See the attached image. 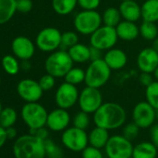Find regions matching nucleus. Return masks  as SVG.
Wrapping results in <instances>:
<instances>
[{
	"label": "nucleus",
	"instance_id": "f257e3e1",
	"mask_svg": "<svg viewBox=\"0 0 158 158\" xmlns=\"http://www.w3.org/2000/svg\"><path fill=\"white\" fill-rule=\"evenodd\" d=\"M92 120L95 126L107 130H114L124 126L127 120V112L119 103L107 102L93 114Z\"/></svg>",
	"mask_w": 158,
	"mask_h": 158
},
{
	"label": "nucleus",
	"instance_id": "f03ea898",
	"mask_svg": "<svg viewBox=\"0 0 158 158\" xmlns=\"http://www.w3.org/2000/svg\"><path fill=\"white\" fill-rule=\"evenodd\" d=\"M15 158H45L44 140L29 133L16 139L12 147Z\"/></svg>",
	"mask_w": 158,
	"mask_h": 158
},
{
	"label": "nucleus",
	"instance_id": "7ed1b4c3",
	"mask_svg": "<svg viewBox=\"0 0 158 158\" xmlns=\"http://www.w3.org/2000/svg\"><path fill=\"white\" fill-rule=\"evenodd\" d=\"M73 61L65 49H58L51 52L45 60L46 73L55 78H64L69 70L73 67Z\"/></svg>",
	"mask_w": 158,
	"mask_h": 158
},
{
	"label": "nucleus",
	"instance_id": "20e7f679",
	"mask_svg": "<svg viewBox=\"0 0 158 158\" xmlns=\"http://www.w3.org/2000/svg\"><path fill=\"white\" fill-rule=\"evenodd\" d=\"M86 71V86L101 89L105 86L111 78L112 70L103 59L90 60Z\"/></svg>",
	"mask_w": 158,
	"mask_h": 158
},
{
	"label": "nucleus",
	"instance_id": "39448f33",
	"mask_svg": "<svg viewBox=\"0 0 158 158\" xmlns=\"http://www.w3.org/2000/svg\"><path fill=\"white\" fill-rule=\"evenodd\" d=\"M73 27L75 32L82 35H91L102 25V14L98 10H81L73 18Z\"/></svg>",
	"mask_w": 158,
	"mask_h": 158
},
{
	"label": "nucleus",
	"instance_id": "423d86ee",
	"mask_svg": "<svg viewBox=\"0 0 158 158\" xmlns=\"http://www.w3.org/2000/svg\"><path fill=\"white\" fill-rule=\"evenodd\" d=\"M48 114V113L47 109L38 102H26L21 111L22 119L29 129H36L46 127Z\"/></svg>",
	"mask_w": 158,
	"mask_h": 158
},
{
	"label": "nucleus",
	"instance_id": "0eeeda50",
	"mask_svg": "<svg viewBox=\"0 0 158 158\" xmlns=\"http://www.w3.org/2000/svg\"><path fill=\"white\" fill-rule=\"evenodd\" d=\"M62 145L74 152H81L89 146V134L84 129L75 127H69L62 131L61 134Z\"/></svg>",
	"mask_w": 158,
	"mask_h": 158
},
{
	"label": "nucleus",
	"instance_id": "6e6552de",
	"mask_svg": "<svg viewBox=\"0 0 158 158\" xmlns=\"http://www.w3.org/2000/svg\"><path fill=\"white\" fill-rule=\"evenodd\" d=\"M89 44L91 47L97 48L102 51H107L116 45L118 35L115 27L102 24L91 35H89Z\"/></svg>",
	"mask_w": 158,
	"mask_h": 158
},
{
	"label": "nucleus",
	"instance_id": "1a4fd4ad",
	"mask_svg": "<svg viewBox=\"0 0 158 158\" xmlns=\"http://www.w3.org/2000/svg\"><path fill=\"white\" fill-rule=\"evenodd\" d=\"M133 144L124 135H113L104 147L108 158H129L132 156Z\"/></svg>",
	"mask_w": 158,
	"mask_h": 158
},
{
	"label": "nucleus",
	"instance_id": "9d476101",
	"mask_svg": "<svg viewBox=\"0 0 158 158\" xmlns=\"http://www.w3.org/2000/svg\"><path fill=\"white\" fill-rule=\"evenodd\" d=\"M103 103V97L100 89L86 86L79 92L77 104L79 109L89 114H93Z\"/></svg>",
	"mask_w": 158,
	"mask_h": 158
},
{
	"label": "nucleus",
	"instance_id": "9b49d317",
	"mask_svg": "<svg viewBox=\"0 0 158 158\" xmlns=\"http://www.w3.org/2000/svg\"><path fill=\"white\" fill-rule=\"evenodd\" d=\"M61 32L55 27L43 28L36 35L35 46L43 52H53L60 48Z\"/></svg>",
	"mask_w": 158,
	"mask_h": 158
},
{
	"label": "nucleus",
	"instance_id": "f8f14e48",
	"mask_svg": "<svg viewBox=\"0 0 158 158\" xmlns=\"http://www.w3.org/2000/svg\"><path fill=\"white\" fill-rule=\"evenodd\" d=\"M157 111L146 101L138 102L132 110V120L139 128H149L154 125Z\"/></svg>",
	"mask_w": 158,
	"mask_h": 158
},
{
	"label": "nucleus",
	"instance_id": "ddd939ff",
	"mask_svg": "<svg viewBox=\"0 0 158 158\" xmlns=\"http://www.w3.org/2000/svg\"><path fill=\"white\" fill-rule=\"evenodd\" d=\"M79 91L77 86L67 82L61 83L55 92V102L59 108L69 110L73 108L78 102Z\"/></svg>",
	"mask_w": 158,
	"mask_h": 158
},
{
	"label": "nucleus",
	"instance_id": "4468645a",
	"mask_svg": "<svg viewBox=\"0 0 158 158\" xmlns=\"http://www.w3.org/2000/svg\"><path fill=\"white\" fill-rule=\"evenodd\" d=\"M16 89L18 95L25 102H36L42 98L44 93L39 82L31 78H25L21 80L18 83Z\"/></svg>",
	"mask_w": 158,
	"mask_h": 158
},
{
	"label": "nucleus",
	"instance_id": "2eb2a0df",
	"mask_svg": "<svg viewBox=\"0 0 158 158\" xmlns=\"http://www.w3.org/2000/svg\"><path fill=\"white\" fill-rule=\"evenodd\" d=\"M72 118L68 110L58 107L48 113L46 127L53 132H62L69 127Z\"/></svg>",
	"mask_w": 158,
	"mask_h": 158
},
{
	"label": "nucleus",
	"instance_id": "dca6fc26",
	"mask_svg": "<svg viewBox=\"0 0 158 158\" xmlns=\"http://www.w3.org/2000/svg\"><path fill=\"white\" fill-rule=\"evenodd\" d=\"M11 49L14 56L22 60H29L35 52V45L27 36L20 35L13 39Z\"/></svg>",
	"mask_w": 158,
	"mask_h": 158
},
{
	"label": "nucleus",
	"instance_id": "f3484780",
	"mask_svg": "<svg viewBox=\"0 0 158 158\" xmlns=\"http://www.w3.org/2000/svg\"><path fill=\"white\" fill-rule=\"evenodd\" d=\"M137 67L140 73H152L158 67V52L152 47L141 49L137 56Z\"/></svg>",
	"mask_w": 158,
	"mask_h": 158
},
{
	"label": "nucleus",
	"instance_id": "a211bd4d",
	"mask_svg": "<svg viewBox=\"0 0 158 158\" xmlns=\"http://www.w3.org/2000/svg\"><path fill=\"white\" fill-rule=\"evenodd\" d=\"M103 60L112 71H119L127 65V55L123 49L113 48L105 51Z\"/></svg>",
	"mask_w": 158,
	"mask_h": 158
},
{
	"label": "nucleus",
	"instance_id": "6ab92c4d",
	"mask_svg": "<svg viewBox=\"0 0 158 158\" xmlns=\"http://www.w3.org/2000/svg\"><path fill=\"white\" fill-rule=\"evenodd\" d=\"M118 9L122 19L125 21L137 23L141 19V6L135 0L121 1Z\"/></svg>",
	"mask_w": 158,
	"mask_h": 158
},
{
	"label": "nucleus",
	"instance_id": "aec40b11",
	"mask_svg": "<svg viewBox=\"0 0 158 158\" xmlns=\"http://www.w3.org/2000/svg\"><path fill=\"white\" fill-rule=\"evenodd\" d=\"M118 38L122 41H133L139 35V27L136 23L122 20L115 27Z\"/></svg>",
	"mask_w": 158,
	"mask_h": 158
},
{
	"label": "nucleus",
	"instance_id": "412c9836",
	"mask_svg": "<svg viewBox=\"0 0 158 158\" xmlns=\"http://www.w3.org/2000/svg\"><path fill=\"white\" fill-rule=\"evenodd\" d=\"M67 51L73 63L82 64L90 61V46L83 43H77L71 47Z\"/></svg>",
	"mask_w": 158,
	"mask_h": 158
},
{
	"label": "nucleus",
	"instance_id": "4be33fe9",
	"mask_svg": "<svg viewBox=\"0 0 158 158\" xmlns=\"http://www.w3.org/2000/svg\"><path fill=\"white\" fill-rule=\"evenodd\" d=\"M109 139V130L95 126V127L92 128L91 131L89 133V145L102 149L106 146Z\"/></svg>",
	"mask_w": 158,
	"mask_h": 158
},
{
	"label": "nucleus",
	"instance_id": "5701e85b",
	"mask_svg": "<svg viewBox=\"0 0 158 158\" xmlns=\"http://www.w3.org/2000/svg\"><path fill=\"white\" fill-rule=\"evenodd\" d=\"M158 148L152 141H142L133 147V158H156Z\"/></svg>",
	"mask_w": 158,
	"mask_h": 158
},
{
	"label": "nucleus",
	"instance_id": "b1692460",
	"mask_svg": "<svg viewBox=\"0 0 158 158\" xmlns=\"http://www.w3.org/2000/svg\"><path fill=\"white\" fill-rule=\"evenodd\" d=\"M142 21L158 23V0H146L141 5Z\"/></svg>",
	"mask_w": 158,
	"mask_h": 158
},
{
	"label": "nucleus",
	"instance_id": "393cba45",
	"mask_svg": "<svg viewBox=\"0 0 158 158\" xmlns=\"http://www.w3.org/2000/svg\"><path fill=\"white\" fill-rule=\"evenodd\" d=\"M51 6L54 12L60 16H67L74 11L77 0H52Z\"/></svg>",
	"mask_w": 158,
	"mask_h": 158
},
{
	"label": "nucleus",
	"instance_id": "a878e982",
	"mask_svg": "<svg viewBox=\"0 0 158 158\" xmlns=\"http://www.w3.org/2000/svg\"><path fill=\"white\" fill-rule=\"evenodd\" d=\"M16 11V0H0V25L9 23Z\"/></svg>",
	"mask_w": 158,
	"mask_h": 158
},
{
	"label": "nucleus",
	"instance_id": "bb28decb",
	"mask_svg": "<svg viewBox=\"0 0 158 158\" xmlns=\"http://www.w3.org/2000/svg\"><path fill=\"white\" fill-rule=\"evenodd\" d=\"M102 24L116 27L118 23L123 20L120 14L119 9L115 7H109L107 8L102 14Z\"/></svg>",
	"mask_w": 158,
	"mask_h": 158
},
{
	"label": "nucleus",
	"instance_id": "cd10ccee",
	"mask_svg": "<svg viewBox=\"0 0 158 158\" xmlns=\"http://www.w3.org/2000/svg\"><path fill=\"white\" fill-rule=\"evenodd\" d=\"M139 27V35L146 41H152L158 36V24L156 23L142 21Z\"/></svg>",
	"mask_w": 158,
	"mask_h": 158
},
{
	"label": "nucleus",
	"instance_id": "c85d7f7f",
	"mask_svg": "<svg viewBox=\"0 0 158 158\" xmlns=\"http://www.w3.org/2000/svg\"><path fill=\"white\" fill-rule=\"evenodd\" d=\"M86 71L80 67H72L64 76V81L74 86L85 83Z\"/></svg>",
	"mask_w": 158,
	"mask_h": 158
},
{
	"label": "nucleus",
	"instance_id": "c756f323",
	"mask_svg": "<svg viewBox=\"0 0 158 158\" xmlns=\"http://www.w3.org/2000/svg\"><path fill=\"white\" fill-rule=\"evenodd\" d=\"M18 114L15 109L11 107L3 108L1 113H0V126L8 128L13 127L17 121Z\"/></svg>",
	"mask_w": 158,
	"mask_h": 158
},
{
	"label": "nucleus",
	"instance_id": "7c9ffc66",
	"mask_svg": "<svg viewBox=\"0 0 158 158\" xmlns=\"http://www.w3.org/2000/svg\"><path fill=\"white\" fill-rule=\"evenodd\" d=\"M2 68L10 75H15L20 72L21 65L18 60V58L12 55H6L2 58L1 60Z\"/></svg>",
	"mask_w": 158,
	"mask_h": 158
},
{
	"label": "nucleus",
	"instance_id": "2f4dec72",
	"mask_svg": "<svg viewBox=\"0 0 158 158\" xmlns=\"http://www.w3.org/2000/svg\"><path fill=\"white\" fill-rule=\"evenodd\" d=\"M145 99L158 112V82L153 81L145 88Z\"/></svg>",
	"mask_w": 158,
	"mask_h": 158
},
{
	"label": "nucleus",
	"instance_id": "473e14b6",
	"mask_svg": "<svg viewBox=\"0 0 158 158\" xmlns=\"http://www.w3.org/2000/svg\"><path fill=\"white\" fill-rule=\"evenodd\" d=\"M72 124L75 127H78V128H80V129L86 130L89 127V125H90L89 114L80 110L79 112H77L73 115V117L72 118Z\"/></svg>",
	"mask_w": 158,
	"mask_h": 158
},
{
	"label": "nucleus",
	"instance_id": "72a5a7b5",
	"mask_svg": "<svg viewBox=\"0 0 158 158\" xmlns=\"http://www.w3.org/2000/svg\"><path fill=\"white\" fill-rule=\"evenodd\" d=\"M79 43L78 33L74 31H66L61 34V45L60 48L68 50L71 47Z\"/></svg>",
	"mask_w": 158,
	"mask_h": 158
},
{
	"label": "nucleus",
	"instance_id": "f704fd0d",
	"mask_svg": "<svg viewBox=\"0 0 158 158\" xmlns=\"http://www.w3.org/2000/svg\"><path fill=\"white\" fill-rule=\"evenodd\" d=\"M46 157L48 158H62V150L52 139H47L44 140Z\"/></svg>",
	"mask_w": 158,
	"mask_h": 158
},
{
	"label": "nucleus",
	"instance_id": "c9c22d12",
	"mask_svg": "<svg viewBox=\"0 0 158 158\" xmlns=\"http://www.w3.org/2000/svg\"><path fill=\"white\" fill-rule=\"evenodd\" d=\"M38 82H39L40 87L42 88V89H43L44 91H49V90H51V89L55 87V84H56V78H55L53 75H51V74L46 73L44 75H42V76L40 77V79L38 80Z\"/></svg>",
	"mask_w": 158,
	"mask_h": 158
},
{
	"label": "nucleus",
	"instance_id": "e433bc0d",
	"mask_svg": "<svg viewBox=\"0 0 158 158\" xmlns=\"http://www.w3.org/2000/svg\"><path fill=\"white\" fill-rule=\"evenodd\" d=\"M102 0H77V5L83 10H97Z\"/></svg>",
	"mask_w": 158,
	"mask_h": 158
},
{
	"label": "nucleus",
	"instance_id": "4c0bfd02",
	"mask_svg": "<svg viewBox=\"0 0 158 158\" xmlns=\"http://www.w3.org/2000/svg\"><path fill=\"white\" fill-rule=\"evenodd\" d=\"M139 129H140V128H139L134 122H131V123L127 124V125L124 127L123 135H124L127 139H128L129 140H132V139H134L138 136V134H139Z\"/></svg>",
	"mask_w": 158,
	"mask_h": 158
},
{
	"label": "nucleus",
	"instance_id": "58836bf2",
	"mask_svg": "<svg viewBox=\"0 0 158 158\" xmlns=\"http://www.w3.org/2000/svg\"><path fill=\"white\" fill-rule=\"evenodd\" d=\"M81 154H82V158H104L101 149L93 147L91 145L86 147L81 152Z\"/></svg>",
	"mask_w": 158,
	"mask_h": 158
},
{
	"label": "nucleus",
	"instance_id": "ea45409f",
	"mask_svg": "<svg viewBox=\"0 0 158 158\" xmlns=\"http://www.w3.org/2000/svg\"><path fill=\"white\" fill-rule=\"evenodd\" d=\"M33 1L32 0H16L17 11L22 13H28L33 10Z\"/></svg>",
	"mask_w": 158,
	"mask_h": 158
},
{
	"label": "nucleus",
	"instance_id": "a19ab883",
	"mask_svg": "<svg viewBox=\"0 0 158 158\" xmlns=\"http://www.w3.org/2000/svg\"><path fill=\"white\" fill-rule=\"evenodd\" d=\"M154 81V78L152 73H140L139 75V82L141 86L143 87H148L150 84H152Z\"/></svg>",
	"mask_w": 158,
	"mask_h": 158
},
{
	"label": "nucleus",
	"instance_id": "79ce46f5",
	"mask_svg": "<svg viewBox=\"0 0 158 158\" xmlns=\"http://www.w3.org/2000/svg\"><path fill=\"white\" fill-rule=\"evenodd\" d=\"M30 130V133L38 137L39 139L45 140L48 138V128L47 127H39V128H36V129H29Z\"/></svg>",
	"mask_w": 158,
	"mask_h": 158
},
{
	"label": "nucleus",
	"instance_id": "37998d69",
	"mask_svg": "<svg viewBox=\"0 0 158 158\" xmlns=\"http://www.w3.org/2000/svg\"><path fill=\"white\" fill-rule=\"evenodd\" d=\"M104 51L97 48H94V47H91L90 46V60H100V59H103V53Z\"/></svg>",
	"mask_w": 158,
	"mask_h": 158
},
{
	"label": "nucleus",
	"instance_id": "c03bdc74",
	"mask_svg": "<svg viewBox=\"0 0 158 158\" xmlns=\"http://www.w3.org/2000/svg\"><path fill=\"white\" fill-rule=\"evenodd\" d=\"M150 136H151V141L158 148V124L151 127Z\"/></svg>",
	"mask_w": 158,
	"mask_h": 158
},
{
	"label": "nucleus",
	"instance_id": "a18cd8bd",
	"mask_svg": "<svg viewBox=\"0 0 158 158\" xmlns=\"http://www.w3.org/2000/svg\"><path fill=\"white\" fill-rule=\"evenodd\" d=\"M7 140H8V137H7L6 128L0 126V149L5 145Z\"/></svg>",
	"mask_w": 158,
	"mask_h": 158
},
{
	"label": "nucleus",
	"instance_id": "49530a36",
	"mask_svg": "<svg viewBox=\"0 0 158 158\" xmlns=\"http://www.w3.org/2000/svg\"><path fill=\"white\" fill-rule=\"evenodd\" d=\"M6 132H7L8 139H13L17 137V129L14 127H10L6 128Z\"/></svg>",
	"mask_w": 158,
	"mask_h": 158
},
{
	"label": "nucleus",
	"instance_id": "de8ad7c7",
	"mask_svg": "<svg viewBox=\"0 0 158 158\" xmlns=\"http://www.w3.org/2000/svg\"><path fill=\"white\" fill-rule=\"evenodd\" d=\"M152 48L158 52V36L154 40L152 41Z\"/></svg>",
	"mask_w": 158,
	"mask_h": 158
},
{
	"label": "nucleus",
	"instance_id": "09e8293b",
	"mask_svg": "<svg viewBox=\"0 0 158 158\" xmlns=\"http://www.w3.org/2000/svg\"><path fill=\"white\" fill-rule=\"evenodd\" d=\"M152 75H153V78H154V80L158 82V67L154 70V72L152 73Z\"/></svg>",
	"mask_w": 158,
	"mask_h": 158
},
{
	"label": "nucleus",
	"instance_id": "8fccbe9b",
	"mask_svg": "<svg viewBox=\"0 0 158 158\" xmlns=\"http://www.w3.org/2000/svg\"><path fill=\"white\" fill-rule=\"evenodd\" d=\"M2 109H3V107H2V103H1V102H0V113H1Z\"/></svg>",
	"mask_w": 158,
	"mask_h": 158
},
{
	"label": "nucleus",
	"instance_id": "3c124183",
	"mask_svg": "<svg viewBox=\"0 0 158 158\" xmlns=\"http://www.w3.org/2000/svg\"><path fill=\"white\" fill-rule=\"evenodd\" d=\"M0 86H1V77H0Z\"/></svg>",
	"mask_w": 158,
	"mask_h": 158
},
{
	"label": "nucleus",
	"instance_id": "603ef678",
	"mask_svg": "<svg viewBox=\"0 0 158 158\" xmlns=\"http://www.w3.org/2000/svg\"><path fill=\"white\" fill-rule=\"evenodd\" d=\"M120 1H127V0H120Z\"/></svg>",
	"mask_w": 158,
	"mask_h": 158
},
{
	"label": "nucleus",
	"instance_id": "864d4df0",
	"mask_svg": "<svg viewBox=\"0 0 158 158\" xmlns=\"http://www.w3.org/2000/svg\"><path fill=\"white\" fill-rule=\"evenodd\" d=\"M129 158H133V157H132V156H131V157H129Z\"/></svg>",
	"mask_w": 158,
	"mask_h": 158
}]
</instances>
